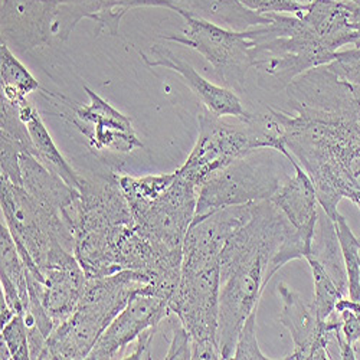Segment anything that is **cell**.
Listing matches in <instances>:
<instances>
[{
    "label": "cell",
    "mask_w": 360,
    "mask_h": 360,
    "mask_svg": "<svg viewBox=\"0 0 360 360\" xmlns=\"http://www.w3.org/2000/svg\"><path fill=\"white\" fill-rule=\"evenodd\" d=\"M283 300L280 323L288 330L294 350L283 359L291 360H323L333 359L332 347L336 346L332 335L338 320L335 311L327 320H321L311 304H306L297 291L285 283L278 284ZM338 352V346H336ZM339 359V353H338Z\"/></svg>",
    "instance_id": "4fadbf2b"
},
{
    "label": "cell",
    "mask_w": 360,
    "mask_h": 360,
    "mask_svg": "<svg viewBox=\"0 0 360 360\" xmlns=\"http://www.w3.org/2000/svg\"><path fill=\"white\" fill-rule=\"evenodd\" d=\"M326 65L349 84L360 85V48L338 51L333 61Z\"/></svg>",
    "instance_id": "4dcf8cb0"
},
{
    "label": "cell",
    "mask_w": 360,
    "mask_h": 360,
    "mask_svg": "<svg viewBox=\"0 0 360 360\" xmlns=\"http://www.w3.org/2000/svg\"><path fill=\"white\" fill-rule=\"evenodd\" d=\"M310 255H313L324 266L327 274L333 278L339 290L345 295H347L349 281L342 247L336 232V225L335 221L321 207L319 211V219Z\"/></svg>",
    "instance_id": "cb8c5ba5"
},
{
    "label": "cell",
    "mask_w": 360,
    "mask_h": 360,
    "mask_svg": "<svg viewBox=\"0 0 360 360\" xmlns=\"http://www.w3.org/2000/svg\"><path fill=\"white\" fill-rule=\"evenodd\" d=\"M288 152L314 185L323 211L335 221L342 199L360 209V100L346 108H269Z\"/></svg>",
    "instance_id": "7a4b0ae2"
},
{
    "label": "cell",
    "mask_w": 360,
    "mask_h": 360,
    "mask_svg": "<svg viewBox=\"0 0 360 360\" xmlns=\"http://www.w3.org/2000/svg\"><path fill=\"white\" fill-rule=\"evenodd\" d=\"M2 342L8 346L12 360L31 359L25 313L16 314L6 326L2 327Z\"/></svg>",
    "instance_id": "f1b7e54d"
},
{
    "label": "cell",
    "mask_w": 360,
    "mask_h": 360,
    "mask_svg": "<svg viewBox=\"0 0 360 360\" xmlns=\"http://www.w3.org/2000/svg\"><path fill=\"white\" fill-rule=\"evenodd\" d=\"M353 89H354L356 97L360 100V85H353Z\"/></svg>",
    "instance_id": "d590c367"
},
{
    "label": "cell",
    "mask_w": 360,
    "mask_h": 360,
    "mask_svg": "<svg viewBox=\"0 0 360 360\" xmlns=\"http://www.w3.org/2000/svg\"><path fill=\"white\" fill-rule=\"evenodd\" d=\"M359 342H360V340H359Z\"/></svg>",
    "instance_id": "8d00e7d4"
},
{
    "label": "cell",
    "mask_w": 360,
    "mask_h": 360,
    "mask_svg": "<svg viewBox=\"0 0 360 360\" xmlns=\"http://www.w3.org/2000/svg\"><path fill=\"white\" fill-rule=\"evenodd\" d=\"M247 9L259 15L266 13H291L303 15L307 9V4L297 0H238Z\"/></svg>",
    "instance_id": "1f68e13d"
},
{
    "label": "cell",
    "mask_w": 360,
    "mask_h": 360,
    "mask_svg": "<svg viewBox=\"0 0 360 360\" xmlns=\"http://www.w3.org/2000/svg\"><path fill=\"white\" fill-rule=\"evenodd\" d=\"M2 41L19 53L49 44L52 9L49 0H2Z\"/></svg>",
    "instance_id": "ac0fdd59"
},
{
    "label": "cell",
    "mask_w": 360,
    "mask_h": 360,
    "mask_svg": "<svg viewBox=\"0 0 360 360\" xmlns=\"http://www.w3.org/2000/svg\"><path fill=\"white\" fill-rule=\"evenodd\" d=\"M239 123V126L226 123L222 117L202 107L198 115V140L188 160L176 172L199 188L206 177L238 159L264 150L258 131L247 123Z\"/></svg>",
    "instance_id": "9c48e42d"
},
{
    "label": "cell",
    "mask_w": 360,
    "mask_h": 360,
    "mask_svg": "<svg viewBox=\"0 0 360 360\" xmlns=\"http://www.w3.org/2000/svg\"><path fill=\"white\" fill-rule=\"evenodd\" d=\"M287 159L294 167V174L285 180L283 186L269 200L284 214L298 235L302 236L306 245L311 250L320 211L317 193L311 179L306 170L297 163L292 155H290Z\"/></svg>",
    "instance_id": "d6986e66"
},
{
    "label": "cell",
    "mask_w": 360,
    "mask_h": 360,
    "mask_svg": "<svg viewBox=\"0 0 360 360\" xmlns=\"http://www.w3.org/2000/svg\"><path fill=\"white\" fill-rule=\"evenodd\" d=\"M221 264L182 262V277L169 302L192 336V359H221L218 347Z\"/></svg>",
    "instance_id": "52a82bcc"
},
{
    "label": "cell",
    "mask_w": 360,
    "mask_h": 360,
    "mask_svg": "<svg viewBox=\"0 0 360 360\" xmlns=\"http://www.w3.org/2000/svg\"><path fill=\"white\" fill-rule=\"evenodd\" d=\"M78 192L64 209L63 218L72 232L74 255L86 278L122 271L120 251L136 221L115 173L96 177L81 174Z\"/></svg>",
    "instance_id": "3957f363"
},
{
    "label": "cell",
    "mask_w": 360,
    "mask_h": 360,
    "mask_svg": "<svg viewBox=\"0 0 360 360\" xmlns=\"http://www.w3.org/2000/svg\"><path fill=\"white\" fill-rule=\"evenodd\" d=\"M303 18L333 52L360 38L354 25V0H311Z\"/></svg>",
    "instance_id": "ffe728a7"
},
{
    "label": "cell",
    "mask_w": 360,
    "mask_h": 360,
    "mask_svg": "<svg viewBox=\"0 0 360 360\" xmlns=\"http://www.w3.org/2000/svg\"><path fill=\"white\" fill-rule=\"evenodd\" d=\"M139 294L156 295L152 278L134 269L86 278L75 311L48 338L45 359H88L104 330Z\"/></svg>",
    "instance_id": "277c9868"
},
{
    "label": "cell",
    "mask_w": 360,
    "mask_h": 360,
    "mask_svg": "<svg viewBox=\"0 0 360 360\" xmlns=\"http://www.w3.org/2000/svg\"><path fill=\"white\" fill-rule=\"evenodd\" d=\"M140 56L148 68L163 67L166 70L177 72L185 79L186 85L192 89V93L198 97V100L209 112L222 118L233 117L243 123H247L251 118L252 114L244 108L241 98L238 97L235 91L226 86H221L207 81L200 74H198L191 64L182 61V59L176 56V53H173L166 46L153 45L150 48L148 53L140 52Z\"/></svg>",
    "instance_id": "e0dca14e"
},
{
    "label": "cell",
    "mask_w": 360,
    "mask_h": 360,
    "mask_svg": "<svg viewBox=\"0 0 360 360\" xmlns=\"http://www.w3.org/2000/svg\"><path fill=\"white\" fill-rule=\"evenodd\" d=\"M22 122L26 124L29 134H31L34 148H35V158L52 173L61 177L64 182L71 186L72 189L79 188L81 185V173H78L59 152L55 141L52 140L48 129L45 127L42 117L38 110L34 107L31 101L26 104L16 107Z\"/></svg>",
    "instance_id": "603a6c76"
},
{
    "label": "cell",
    "mask_w": 360,
    "mask_h": 360,
    "mask_svg": "<svg viewBox=\"0 0 360 360\" xmlns=\"http://www.w3.org/2000/svg\"><path fill=\"white\" fill-rule=\"evenodd\" d=\"M172 335L170 347L165 359H192V336L180 320H177V324L172 327Z\"/></svg>",
    "instance_id": "d6a6232c"
},
{
    "label": "cell",
    "mask_w": 360,
    "mask_h": 360,
    "mask_svg": "<svg viewBox=\"0 0 360 360\" xmlns=\"http://www.w3.org/2000/svg\"><path fill=\"white\" fill-rule=\"evenodd\" d=\"M310 254L311 250L271 200L255 203L250 221L229 236L221 254L217 335L221 359H233L239 330L258 310L269 280L290 261Z\"/></svg>",
    "instance_id": "6da1fadb"
},
{
    "label": "cell",
    "mask_w": 360,
    "mask_h": 360,
    "mask_svg": "<svg viewBox=\"0 0 360 360\" xmlns=\"http://www.w3.org/2000/svg\"><path fill=\"white\" fill-rule=\"evenodd\" d=\"M52 9V37L65 42L82 19L96 23L94 35L107 31L111 37L120 32L124 15L136 8H166L167 0H49Z\"/></svg>",
    "instance_id": "9a60e30c"
},
{
    "label": "cell",
    "mask_w": 360,
    "mask_h": 360,
    "mask_svg": "<svg viewBox=\"0 0 360 360\" xmlns=\"http://www.w3.org/2000/svg\"><path fill=\"white\" fill-rule=\"evenodd\" d=\"M268 25L248 29L254 41L252 68L287 86L297 77L333 61L335 53L316 35L303 15L266 13Z\"/></svg>",
    "instance_id": "5b68a950"
},
{
    "label": "cell",
    "mask_w": 360,
    "mask_h": 360,
    "mask_svg": "<svg viewBox=\"0 0 360 360\" xmlns=\"http://www.w3.org/2000/svg\"><path fill=\"white\" fill-rule=\"evenodd\" d=\"M19 166L22 188L38 203L63 215L64 207L75 199L78 191L46 169L31 152H20Z\"/></svg>",
    "instance_id": "7402d4cb"
},
{
    "label": "cell",
    "mask_w": 360,
    "mask_h": 360,
    "mask_svg": "<svg viewBox=\"0 0 360 360\" xmlns=\"http://www.w3.org/2000/svg\"><path fill=\"white\" fill-rule=\"evenodd\" d=\"M284 162H287L284 155L264 148L206 177L198 188L196 214L192 224L219 209L271 199L291 176Z\"/></svg>",
    "instance_id": "8992f818"
},
{
    "label": "cell",
    "mask_w": 360,
    "mask_h": 360,
    "mask_svg": "<svg viewBox=\"0 0 360 360\" xmlns=\"http://www.w3.org/2000/svg\"><path fill=\"white\" fill-rule=\"evenodd\" d=\"M306 259L311 269L314 285L311 306L321 320H327L335 313L339 300L346 295L339 290L333 278L327 274L324 266L313 255H309Z\"/></svg>",
    "instance_id": "83f0119b"
},
{
    "label": "cell",
    "mask_w": 360,
    "mask_h": 360,
    "mask_svg": "<svg viewBox=\"0 0 360 360\" xmlns=\"http://www.w3.org/2000/svg\"><path fill=\"white\" fill-rule=\"evenodd\" d=\"M169 314V300L153 294L136 295L104 330L88 359H124L127 347L143 335L158 332Z\"/></svg>",
    "instance_id": "5bb4252c"
},
{
    "label": "cell",
    "mask_w": 360,
    "mask_h": 360,
    "mask_svg": "<svg viewBox=\"0 0 360 360\" xmlns=\"http://www.w3.org/2000/svg\"><path fill=\"white\" fill-rule=\"evenodd\" d=\"M233 359H236V360L271 359V357L264 354V352L259 349V345L257 340V310L248 316V319L243 324L241 330H239L235 352H233Z\"/></svg>",
    "instance_id": "f546056e"
},
{
    "label": "cell",
    "mask_w": 360,
    "mask_h": 360,
    "mask_svg": "<svg viewBox=\"0 0 360 360\" xmlns=\"http://www.w3.org/2000/svg\"><path fill=\"white\" fill-rule=\"evenodd\" d=\"M2 185V217L16 245L23 247L38 268L42 266L51 250L61 244L74 252V236L63 215L38 203L22 186L0 176Z\"/></svg>",
    "instance_id": "ba28073f"
},
{
    "label": "cell",
    "mask_w": 360,
    "mask_h": 360,
    "mask_svg": "<svg viewBox=\"0 0 360 360\" xmlns=\"http://www.w3.org/2000/svg\"><path fill=\"white\" fill-rule=\"evenodd\" d=\"M335 225L347 273V297L360 302V243L340 212L335 218Z\"/></svg>",
    "instance_id": "4316f807"
},
{
    "label": "cell",
    "mask_w": 360,
    "mask_h": 360,
    "mask_svg": "<svg viewBox=\"0 0 360 360\" xmlns=\"http://www.w3.org/2000/svg\"><path fill=\"white\" fill-rule=\"evenodd\" d=\"M188 27L184 34L162 35L163 39L189 46L214 67L217 78L235 93H244L247 74L252 68L254 41L248 31H231L212 22L184 13Z\"/></svg>",
    "instance_id": "30bf717a"
},
{
    "label": "cell",
    "mask_w": 360,
    "mask_h": 360,
    "mask_svg": "<svg viewBox=\"0 0 360 360\" xmlns=\"http://www.w3.org/2000/svg\"><path fill=\"white\" fill-rule=\"evenodd\" d=\"M167 2L169 9L177 15L188 13L238 32L271 22L268 15L252 12L238 0H167Z\"/></svg>",
    "instance_id": "44dd1931"
},
{
    "label": "cell",
    "mask_w": 360,
    "mask_h": 360,
    "mask_svg": "<svg viewBox=\"0 0 360 360\" xmlns=\"http://www.w3.org/2000/svg\"><path fill=\"white\" fill-rule=\"evenodd\" d=\"M0 78H2V98L15 107L26 104L27 96L39 89L35 77L26 70L11 51V46L0 42Z\"/></svg>",
    "instance_id": "d4e9b609"
},
{
    "label": "cell",
    "mask_w": 360,
    "mask_h": 360,
    "mask_svg": "<svg viewBox=\"0 0 360 360\" xmlns=\"http://www.w3.org/2000/svg\"><path fill=\"white\" fill-rule=\"evenodd\" d=\"M354 25H356V29L359 32V37H360V0H354ZM359 41H360V38H359Z\"/></svg>",
    "instance_id": "836d02e7"
},
{
    "label": "cell",
    "mask_w": 360,
    "mask_h": 360,
    "mask_svg": "<svg viewBox=\"0 0 360 360\" xmlns=\"http://www.w3.org/2000/svg\"><path fill=\"white\" fill-rule=\"evenodd\" d=\"M0 259H2L0 274L6 276L15 284L27 310L29 292H27V281H26V266L20 258L15 239L4 221H2V225H0Z\"/></svg>",
    "instance_id": "484cf974"
},
{
    "label": "cell",
    "mask_w": 360,
    "mask_h": 360,
    "mask_svg": "<svg viewBox=\"0 0 360 360\" xmlns=\"http://www.w3.org/2000/svg\"><path fill=\"white\" fill-rule=\"evenodd\" d=\"M196 203L198 188L176 172L173 184L159 196L130 209L140 231L152 241L169 251L184 252Z\"/></svg>",
    "instance_id": "8fae6325"
},
{
    "label": "cell",
    "mask_w": 360,
    "mask_h": 360,
    "mask_svg": "<svg viewBox=\"0 0 360 360\" xmlns=\"http://www.w3.org/2000/svg\"><path fill=\"white\" fill-rule=\"evenodd\" d=\"M39 271L42 281L26 271L29 298L39 300L56 327L75 311L86 284V276L74 252L61 244L51 250Z\"/></svg>",
    "instance_id": "7c38bea8"
},
{
    "label": "cell",
    "mask_w": 360,
    "mask_h": 360,
    "mask_svg": "<svg viewBox=\"0 0 360 360\" xmlns=\"http://www.w3.org/2000/svg\"><path fill=\"white\" fill-rule=\"evenodd\" d=\"M89 103L75 108V117L70 122L86 137L94 150H111L118 153H130L141 148L143 143L136 136L131 120L101 98L91 88L84 85Z\"/></svg>",
    "instance_id": "2e32d148"
},
{
    "label": "cell",
    "mask_w": 360,
    "mask_h": 360,
    "mask_svg": "<svg viewBox=\"0 0 360 360\" xmlns=\"http://www.w3.org/2000/svg\"><path fill=\"white\" fill-rule=\"evenodd\" d=\"M0 359H2V360H9V359H12V354H11L8 346H6L4 342H2V347H0Z\"/></svg>",
    "instance_id": "e575fe53"
}]
</instances>
